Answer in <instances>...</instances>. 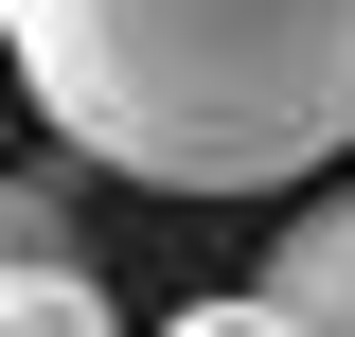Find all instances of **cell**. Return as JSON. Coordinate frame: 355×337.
Listing matches in <instances>:
<instances>
[{"label": "cell", "instance_id": "6da1fadb", "mask_svg": "<svg viewBox=\"0 0 355 337\" xmlns=\"http://www.w3.org/2000/svg\"><path fill=\"white\" fill-rule=\"evenodd\" d=\"M36 125L142 196H302L355 142V0H0Z\"/></svg>", "mask_w": 355, "mask_h": 337}, {"label": "cell", "instance_id": "7a4b0ae2", "mask_svg": "<svg viewBox=\"0 0 355 337\" xmlns=\"http://www.w3.org/2000/svg\"><path fill=\"white\" fill-rule=\"evenodd\" d=\"M266 302L302 337H355V196H302L284 213V249H266Z\"/></svg>", "mask_w": 355, "mask_h": 337}, {"label": "cell", "instance_id": "3957f363", "mask_svg": "<svg viewBox=\"0 0 355 337\" xmlns=\"http://www.w3.org/2000/svg\"><path fill=\"white\" fill-rule=\"evenodd\" d=\"M71 196H89V160H71V142H53V160H18V196H0L18 266H71Z\"/></svg>", "mask_w": 355, "mask_h": 337}, {"label": "cell", "instance_id": "277c9868", "mask_svg": "<svg viewBox=\"0 0 355 337\" xmlns=\"http://www.w3.org/2000/svg\"><path fill=\"white\" fill-rule=\"evenodd\" d=\"M0 337H125V320H107V284H89V266H18Z\"/></svg>", "mask_w": 355, "mask_h": 337}, {"label": "cell", "instance_id": "5b68a950", "mask_svg": "<svg viewBox=\"0 0 355 337\" xmlns=\"http://www.w3.org/2000/svg\"><path fill=\"white\" fill-rule=\"evenodd\" d=\"M160 337H302V320H284V302L249 284V302H196V320H160Z\"/></svg>", "mask_w": 355, "mask_h": 337}]
</instances>
